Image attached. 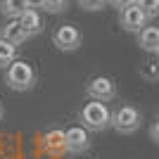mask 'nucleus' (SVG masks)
I'll list each match as a JSON object with an SVG mask.
<instances>
[{
  "instance_id": "1",
  "label": "nucleus",
  "mask_w": 159,
  "mask_h": 159,
  "mask_svg": "<svg viewBox=\"0 0 159 159\" xmlns=\"http://www.w3.org/2000/svg\"><path fill=\"white\" fill-rule=\"evenodd\" d=\"M5 86L17 93H26L36 86V69L26 60H14L12 64L5 66Z\"/></svg>"
},
{
  "instance_id": "2",
  "label": "nucleus",
  "mask_w": 159,
  "mask_h": 159,
  "mask_svg": "<svg viewBox=\"0 0 159 159\" xmlns=\"http://www.w3.org/2000/svg\"><path fill=\"white\" fill-rule=\"evenodd\" d=\"M81 119V126L86 128V131H105V128H109V119H112V109L107 107V102H86L83 105V109H81L79 114Z\"/></svg>"
},
{
  "instance_id": "3",
  "label": "nucleus",
  "mask_w": 159,
  "mask_h": 159,
  "mask_svg": "<svg viewBox=\"0 0 159 159\" xmlns=\"http://www.w3.org/2000/svg\"><path fill=\"white\" fill-rule=\"evenodd\" d=\"M143 124V114L135 109L133 105H121L112 112V119H109V126L114 128L121 135H131L135 133Z\"/></svg>"
},
{
  "instance_id": "4",
  "label": "nucleus",
  "mask_w": 159,
  "mask_h": 159,
  "mask_svg": "<svg viewBox=\"0 0 159 159\" xmlns=\"http://www.w3.org/2000/svg\"><path fill=\"white\" fill-rule=\"evenodd\" d=\"M81 43H83V36L74 24H60V26L52 31V45L62 52H74L79 50Z\"/></svg>"
},
{
  "instance_id": "5",
  "label": "nucleus",
  "mask_w": 159,
  "mask_h": 159,
  "mask_svg": "<svg viewBox=\"0 0 159 159\" xmlns=\"http://www.w3.org/2000/svg\"><path fill=\"white\" fill-rule=\"evenodd\" d=\"M86 95L95 102H112L116 98V83L109 76H93L86 83Z\"/></svg>"
},
{
  "instance_id": "6",
  "label": "nucleus",
  "mask_w": 159,
  "mask_h": 159,
  "mask_svg": "<svg viewBox=\"0 0 159 159\" xmlns=\"http://www.w3.org/2000/svg\"><path fill=\"white\" fill-rule=\"evenodd\" d=\"M90 147V133L83 126H71L64 131V152L81 154Z\"/></svg>"
},
{
  "instance_id": "7",
  "label": "nucleus",
  "mask_w": 159,
  "mask_h": 159,
  "mask_svg": "<svg viewBox=\"0 0 159 159\" xmlns=\"http://www.w3.org/2000/svg\"><path fill=\"white\" fill-rule=\"evenodd\" d=\"M119 24L124 31L128 33H138L140 29H145L150 21H147V17L143 12H140L138 5H131V7H124L121 10V17H119Z\"/></svg>"
},
{
  "instance_id": "8",
  "label": "nucleus",
  "mask_w": 159,
  "mask_h": 159,
  "mask_svg": "<svg viewBox=\"0 0 159 159\" xmlns=\"http://www.w3.org/2000/svg\"><path fill=\"white\" fill-rule=\"evenodd\" d=\"M17 21H19V26L24 29V33H26L29 38H31V36H38V33L45 29V21H43V17H40V12L36 7H29Z\"/></svg>"
},
{
  "instance_id": "9",
  "label": "nucleus",
  "mask_w": 159,
  "mask_h": 159,
  "mask_svg": "<svg viewBox=\"0 0 159 159\" xmlns=\"http://www.w3.org/2000/svg\"><path fill=\"white\" fill-rule=\"evenodd\" d=\"M138 45L150 55H157L159 52V31L157 26H150L147 24L145 29H140L138 31Z\"/></svg>"
},
{
  "instance_id": "10",
  "label": "nucleus",
  "mask_w": 159,
  "mask_h": 159,
  "mask_svg": "<svg viewBox=\"0 0 159 159\" xmlns=\"http://www.w3.org/2000/svg\"><path fill=\"white\" fill-rule=\"evenodd\" d=\"M0 38L7 40V43H12V45H19V43H24L29 36L24 33V29L19 26L17 19H7L5 24L0 26Z\"/></svg>"
},
{
  "instance_id": "11",
  "label": "nucleus",
  "mask_w": 159,
  "mask_h": 159,
  "mask_svg": "<svg viewBox=\"0 0 159 159\" xmlns=\"http://www.w3.org/2000/svg\"><path fill=\"white\" fill-rule=\"evenodd\" d=\"M43 150H45L48 154H52V157L64 154V131H60V128L48 131L45 135H43Z\"/></svg>"
},
{
  "instance_id": "12",
  "label": "nucleus",
  "mask_w": 159,
  "mask_h": 159,
  "mask_svg": "<svg viewBox=\"0 0 159 159\" xmlns=\"http://www.w3.org/2000/svg\"><path fill=\"white\" fill-rule=\"evenodd\" d=\"M29 7H33L31 0H0V12L5 19H19Z\"/></svg>"
},
{
  "instance_id": "13",
  "label": "nucleus",
  "mask_w": 159,
  "mask_h": 159,
  "mask_svg": "<svg viewBox=\"0 0 159 159\" xmlns=\"http://www.w3.org/2000/svg\"><path fill=\"white\" fill-rule=\"evenodd\" d=\"M17 60V45L7 43V40L0 38V69H5L7 64H12Z\"/></svg>"
},
{
  "instance_id": "14",
  "label": "nucleus",
  "mask_w": 159,
  "mask_h": 159,
  "mask_svg": "<svg viewBox=\"0 0 159 159\" xmlns=\"http://www.w3.org/2000/svg\"><path fill=\"white\" fill-rule=\"evenodd\" d=\"M36 7H40V10L48 12V14H62L66 7H69V0H38Z\"/></svg>"
},
{
  "instance_id": "15",
  "label": "nucleus",
  "mask_w": 159,
  "mask_h": 159,
  "mask_svg": "<svg viewBox=\"0 0 159 159\" xmlns=\"http://www.w3.org/2000/svg\"><path fill=\"white\" fill-rule=\"evenodd\" d=\"M135 5L147 17V21H152V19L159 17V0H135Z\"/></svg>"
},
{
  "instance_id": "16",
  "label": "nucleus",
  "mask_w": 159,
  "mask_h": 159,
  "mask_svg": "<svg viewBox=\"0 0 159 159\" xmlns=\"http://www.w3.org/2000/svg\"><path fill=\"white\" fill-rule=\"evenodd\" d=\"M140 76L147 79V81H157L159 79V64H157V60H154V55H152V60H147L145 66L140 69Z\"/></svg>"
},
{
  "instance_id": "17",
  "label": "nucleus",
  "mask_w": 159,
  "mask_h": 159,
  "mask_svg": "<svg viewBox=\"0 0 159 159\" xmlns=\"http://www.w3.org/2000/svg\"><path fill=\"white\" fill-rule=\"evenodd\" d=\"M79 5L86 12H98V10H102L107 5V0H79Z\"/></svg>"
},
{
  "instance_id": "18",
  "label": "nucleus",
  "mask_w": 159,
  "mask_h": 159,
  "mask_svg": "<svg viewBox=\"0 0 159 159\" xmlns=\"http://www.w3.org/2000/svg\"><path fill=\"white\" fill-rule=\"evenodd\" d=\"M107 2H109V5L112 7H116V10H124V7H131V5H135V0H107Z\"/></svg>"
},
{
  "instance_id": "19",
  "label": "nucleus",
  "mask_w": 159,
  "mask_h": 159,
  "mask_svg": "<svg viewBox=\"0 0 159 159\" xmlns=\"http://www.w3.org/2000/svg\"><path fill=\"white\" fill-rule=\"evenodd\" d=\"M150 140L159 143V121H152V126H150Z\"/></svg>"
},
{
  "instance_id": "20",
  "label": "nucleus",
  "mask_w": 159,
  "mask_h": 159,
  "mask_svg": "<svg viewBox=\"0 0 159 159\" xmlns=\"http://www.w3.org/2000/svg\"><path fill=\"white\" fill-rule=\"evenodd\" d=\"M2 116H5V109H2V105H0V121H2Z\"/></svg>"
},
{
  "instance_id": "21",
  "label": "nucleus",
  "mask_w": 159,
  "mask_h": 159,
  "mask_svg": "<svg viewBox=\"0 0 159 159\" xmlns=\"http://www.w3.org/2000/svg\"><path fill=\"white\" fill-rule=\"evenodd\" d=\"M0 159H2V157H0Z\"/></svg>"
}]
</instances>
